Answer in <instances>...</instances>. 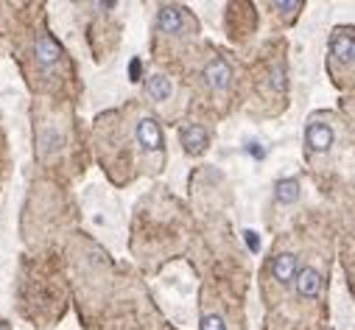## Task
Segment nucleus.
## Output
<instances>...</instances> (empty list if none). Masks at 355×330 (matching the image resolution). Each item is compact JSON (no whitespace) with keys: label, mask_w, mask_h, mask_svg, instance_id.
<instances>
[{"label":"nucleus","mask_w":355,"mask_h":330,"mask_svg":"<svg viewBox=\"0 0 355 330\" xmlns=\"http://www.w3.org/2000/svg\"><path fill=\"white\" fill-rule=\"evenodd\" d=\"M336 146V129L327 121V115H313L305 126V154L311 162L322 159L324 154H330V148Z\"/></svg>","instance_id":"obj_1"},{"label":"nucleus","mask_w":355,"mask_h":330,"mask_svg":"<svg viewBox=\"0 0 355 330\" xmlns=\"http://www.w3.org/2000/svg\"><path fill=\"white\" fill-rule=\"evenodd\" d=\"M330 67L333 73L352 67L355 70V28L341 26L330 34Z\"/></svg>","instance_id":"obj_2"},{"label":"nucleus","mask_w":355,"mask_h":330,"mask_svg":"<svg viewBox=\"0 0 355 330\" xmlns=\"http://www.w3.org/2000/svg\"><path fill=\"white\" fill-rule=\"evenodd\" d=\"M196 28V20L191 17V12L185 6H159L157 12V31L180 37V34H191Z\"/></svg>","instance_id":"obj_3"},{"label":"nucleus","mask_w":355,"mask_h":330,"mask_svg":"<svg viewBox=\"0 0 355 330\" xmlns=\"http://www.w3.org/2000/svg\"><path fill=\"white\" fill-rule=\"evenodd\" d=\"M300 269H302V266H300V255H297V252H288V250L277 252V255L269 261V275H272V280H275L280 288L297 283Z\"/></svg>","instance_id":"obj_4"},{"label":"nucleus","mask_w":355,"mask_h":330,"mask_svg":"<svg viewBox=\"0 0 355 330\" xmlns=\"http://www.w3.org/2000/svg\"><path fill=\"white\" fill-rule=\"evenodd\" d=\"M294 286H297V297H300V302H316L319 294H322V286H324V272H322V266H316V263H305V266L300 269Z\"/></svg>","instance_id":"obj_5"},{"label":"nucleus","mask_w":355,"mask_h":330,"mask_svg":"<svg viewBox=\"0 0 355 330\" xmlns=\"http://www.w3.org/2000/svg\"><path fill=\"white\" fill-rule=\"evenodd\" d=\"M135 134H137V143L146 154H159L162 157V132H159V123L151 115H143L137 121Z\"/></svg>","instance_id":"obj_6"},{"label":"nucleus","mask_w":355,"mask_h":330,"mask_svg":"<svg viewBox=\"0 0 355 330\" xmlns=\"http://www.w3.org/2000/svg\"><path fill=\"white\" fill-rule=\"evenodd\" d=\"M205 81H207V87L213 93H224L230 87V81H232V67L224 56H216L207 67H205Z\"/></svg>","instance_id":"obj_7"},{"label":"nucleus","mask_w":355,"mask_h":330,"mask_svg":"<svg viewBox=\"0 0 355 330\" xmlns=\"http://www.w3.org/2000/svg\"><path fill=\"white\" fill-rule=\"evenodd\" d=\"M180 140H182L188 154H202L207 148V143H210V132L202 123H185L180 129Z\"/></svg>","instance_id":"obj_8"},{"label":"nucleus","mask_w":355,"mask_h":330,"mask_svg":"<svg viewBox=\"0 0 355 330\" xmlns=\"http://www.w3.org/2000/svg\"><path fill=\"white\" fill-rule=\"evenodd\" d=\"M59 45H56V40L51 37V34H40L37 37V45H34V56H37V64L40 67H53L56 62H59Z\"/></svg>","instance_id":"obj_9"},{"label":"nucleus","mask_w":355,"mask_h":330,"mask_svg":"<svg viewBox=\"0 0 355 330\" xmlns=\"http://www.w3.org/2000/svg\"><path fill=\"white\" fill-rule=\"evenodd\" d=\"M146 93H148V98H151L154 104H162V101H168V98L173 96V85H171L168 76L154 73V76H148V81H146Z\"/></svg>","instance_id":"obj_10"},{"label":"nucleus","mask_w":355,"mask_h":330,"mask_svg":"<svg viewBox=\"0 0 355 330\" xmlns=\"http://www.w3.org/2000/svg\"><path fill=\"white\" fill-rule=\"evenodd\" d=\"M300 196V182L297 180H280L277 188H275V199L280 205H294Z\"/></svg>","instance_id":"obj_11"},{"label":"nucleus","mask_w":355,"mask_h":330,"mask_svg":"<svg viewBox=\"0 0 355 330\" xmlns=\"http://www.w3.org/2000/svg\"><path fill=\"white\" fill-rule=\"evenodd\" d=\"M199 327L202 330H227V322H224V316L218 311H207V313H202V324Z\"/></svg>","instance_id":"obj_12"},{"label":"nucleus","mask_w":355,"mask_h":330,"mask_svg":"<svg viewBox=\"0 0 355 330\" xmlns=\"http://www.w3.org/2000/svg\"><path fill=\"white\" fill-rule=\"evenodd\" d=\"M140 78V59H132V81Z\"/></svg>","instance_id":"obj_13"},{"label":"nucleus","mask_w":355,"mask_h":330,"mask_svg":"<svg viewBox=\"0 0 355 330\" xmlns=\"http://www.w3.org/2000/svg\"><path fill=\"white\" fill-rule=\"evenodd\" d=\"M246 241H249L252 250H257V238H254V232H246Z\"/></svg>","instance_id":"obj_14"}]
</instances>
